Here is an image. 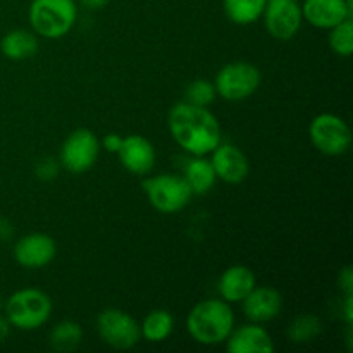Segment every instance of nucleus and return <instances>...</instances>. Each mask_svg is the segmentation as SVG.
<instances>
[{
	"mask_svg": "<svg viewBox=\"0 0 353 353\" xmlns=\"http://www.w3.org/2000/svg\"><path fill=\"white\" fill-rule=\"evenodd\" d=\"M143 192L155 210L162 214H176L185 209L192 200V188L183 176L157 174L143 181Z\"/></svg>",
	"mask_w": 353,
	"mask_h": 353,
	"instance_id": "nucleus-5",
	"label": "nucleus"
},
{
	"mask_svg": "<svg viewBox=\"0 0 353 353\" xmlns=\"http://www.w3.org/2000/svg\"><path fill=\"white\" fill-rule=\"evenodd\" d=\"M57 254L55 240L43 233H31L14 245V259L26 269H40L50 264Z\"/></svg>",
	"mask_w": 353,
	"mask_h": 353,
	"instance_id": "nucleus-11",
	"label": "nucleus"
},
{
	"mask_svg": "<svg viewBox=\"0 0 353 353\" xmlns=\"http://www.w3.org/2000/svg\"><path fill=\"white\" fill-rule=\"evenodd\" d=\"M340 286L343 288L345 295L353 293V272L350 265H347V268L340 272Z\"/></svg>",
	"mask_w": 353,
	"mask_h": 353,
	"instance_id": "nucleus-28",
	"label": "nucleus"
},
{
	"mask_svg": "<svg viewBox=\"0 0 353 353\" xmlns=\"http://www.w3.org/2000/svg\"><path fill=\"white\" fill-rule=\"evenodd\" d=\"M216 95L217 92L214 83L207 81V79H196V81L190 83V86L186 88L185 102L192 103V105L209 107L216 100Z\"/></svg>",
	"mask_w": 353,
	"mask_h": 353,
	"instance_id": "nucleus-25",
	"label": "nucleus"
},
{
	"mask_svg": "<svg viewBox=\"0 0 353 353\" xmlns=\"http://www.w3.org/2000/svg\"><path fill=\"white\" fill-rule=\"evenodd\" d=\"M323 333V323L314 314H302L295 317L288 327V338L293 343H310Z\"/></svg>",
	"mask_w": 353,
	"mask_h": 353,
	"instance_id": "nucleus-23",
	"label": "nucleus"
},
{
	"mask_svg": "<svg viewBox=\"0 0 353 353\" xmlns=\"http://www.w3.org/2000/svg\"><path fill=\"white\" fill-rule=\"evenodd\" d=\"M121 143H123V137H119L117 133L105 134V137H103V140H102V147L105 148L107 152H110V154H117Z\"/></svg>",
	"mask_w": 353,
	"mask_h": 353,
	"instance_id": "nucleus-27",
	"label": "nucleus"
},
{
	"mask_svg": "<svg viewBox=\"0 0 353 353\" xmlns=\"http://www.w3.org/2000/svg\"><path fill=\"white\" fill-rule=\"evenodd\" d=\"M234 327V314L224 300H202L190 310L186 330L196 343L219 345L226 341Z\"/></svg>",
	"mask_w": 353,
	"mask_h": 353,
	"instance_id": "nucleus-2",
	"label": "nucleus"
},
{
	"mask_svg": "<svg viewBox=\"0 0 353 353\" xmlns=\"http://www.w3.org/2000/svg\"><path fill=\"white\" fill-rule=\"evenodd\" d=\"M28 17L34 33L57 40L72 30L78 19V6L74 0H33Z\"/></svg>",
	"mask_w": 353,
	"mask_h": 353,
	"instance_id": "nucleus-4",
	"label": "nucleus"
},
{
	"mask_svg": "<svg viewBox=\"0 0 353 353\" xmlns=\"http://www.w3.org/2000/svg\"><path fill=\"white\" fill-rule=\"evenodd\" d=\"M283 296L271 286H255L243 299V312L252 323H269L281 314Z\"/></svg>",
	"mask_w": 353,
	"mask_h": 353,
	"instance_id": "nucleus-15",
	"label": "nucleus"
},
{
	"mask_svg": "<svg viewBox=\"0 0 353 353\" xmlns=\"http://www.w3.org/2000/svg\"><path fill=\"white\" fill-rule=\"evenodd\" d=\"M261 79L262 74L257 65H254L252 62L236 61L221 68L214 86H216L217 95L223 97L224 100L240 102L257 92L261 86Z\"/></svg>",
	"mask_w": 353,
	"mask_h": 353,
	"instance_id": "nucleus-6",
	"label": "nucleus"
},
{
	"mask_svg": "<svg viewBox=\"0 0 353 353\" xmlns=\"http://www.w3.org/2000/svg\"><path fill=\"white\" fill-rule=\"evenodd\" d=\"M121 164L124 165L126 171H130L131 174L137 176H145L154 169L155 165V148L150 143V140H147L141 134H130V137L123 138V143H121L119 150Z\"/></svg>",
	"mask_w": 353,
	"mask_h": 353,
	"instance_id": "nucleus-13",
	"label": "nucleus"
},
{
	"mask_svg": "<svg viewBox=\"0 0 353 353\" xmlns=\"http://www.w3.org/2000/svg\"><path fill=\"white\" fill-rule=\"evenodd\" d=\"M83 341V330L74 321H61L52 327L48 334V343L55 352L69 353L74 352Z\"/></svg>",
	"mask_w": 353,
	"mask_h": 353,
	"instance_id": "nucleus-21",
	"label": "nucleus"
},
{
	"mask_svg": "<svg viewBox=\"0 0 353 353\" xmlns=\"http://www.w3.org/2000/svg\"><path fill=\"white\" fill-rule=\"evenodd\" d=\"M255 283H257V279H255L254 271L250 268L231 265L221 274L217 290H219V295L224 302L236 303L243 302L245 296L257 286Z\"/></svg>",
	"mask_w": 353,
	"mask_h": 353,
	"instance_id": "nucleus-17",
	"label": "nucleus"
},
{
	"mask_svg": "<svg viewBox=\"0 0 353 353\" xmlns=\"http://www.w3.org/2000/svg\"><path fill=\"white\" fill-rule=\"evenodd\" d=\"M330 47L340 57H350L353 54V19L348 17L343 23L331 28Z\"/></svg>",
	"mask_w": 353,
	"mask_h": 353,
	"instance_id": "nucleus-24",
	"label": "nucleus"
},
{
	"mask_svg": "<svg viewBox=\"0 0 353 353\" xmlns=\"http://www.w3.org/2000/svg\"><path fill=\"white\" fill-rule=\"evenodd\" d=\"M14 236V228L6 217H0V241H7Z\"/></svg>",
	"mask_w": 353,
	"mask_h": 353,
	"instance_id": "nucleus-29",
	"label": "nucleus"
},
{
	"mask_svg": "<svg viewBox=\"0 0 353 353\" xmlns=\"http://www.w3.org/2000/svg\"><path fill=\"white\" fill-rule=\"evenodd\" d=\"M10 334V323L7 321L6 316H0V343H3V341L9 338Z\"/></svg>",
	"mask_w": 353,
	"mask_h": 353,
	"instance_id": "nucleus-31",
	"label": "nucleus"
},
{
	"mask_svg": "<svg viewBox=\"0 0 353 353\" xmlns=\"http://www.w3.org/2000/svg\"><path fill=\"white\" fill-rule=\"evenodd\" d=\"M268 33L276 40H292L302 26V6L296 0H268L262 12Z\"/></svg>",
	"mask_w": 353,
	"mask_h": 353,
	"instance_id": "nucleus-10",
	"label": "nucleus"
},
{
	"mask_svg": "<svg viewBox=\"0 0 353 353\" xmlns=\"http://www.w3.org/2000/svg\"><path fill=\"white\" fill-rule=\"evenodd\" d=\"M100 154V141L88 128H78L62 143L59 162L65 171L83 174L95 165Z\"/></svg>",
	"mask_w": 353,
	"mask_h": 353,
	"instance_id": "nucleus-7",
	"label": "nucleus"
},
{
	"mask_svg": "<svg viewBox=\"0 0 353 353\" xmlns=\"http://www.w3.org/2000/svg\"><path fill=\"white\" fill-rule=\"evenodd\" d=\"M353 293L345 296V319H347V324L350 326L353 321Z\"/></svg>",
	"mask_w": 353,
	"mask_h": 353,
	"instance_id": "nucleus-32",
	"label": "nucleus"
},
{
	"mask_svg": "<svg viewBox=\"0 0 353 353\" xmlns=\"http://www.w3.org/2000/svg\"><path fill=\"white\" fill-rule=\"evenodd\" d=\"M2 305H3V300H2V295H0V309H2Z\"/></svg>",
	"mask_w": 353,
	"mask_h": 353,
	"instance_id": "nucleus-33",
	"label": "nucleus"
},
{
	"mask_svg": "<svg viewBox=\"0 0 353 353\" xmlns=\"http://www.w3.org/2000/svg\"><path fill=\"white\" fill-rule=\"evenodd\" d=\"M226 348L230 353H272L274 352V341L271 334L262 326L255 324H245L230 333L226 338Z\"/></svg>",
	"mask_w": 353,
	"mask_h": 353,
	"instance_id": "nucleus-16",
	"label": "nucleus"
},
{
	"mask_svg": "<svg viewBox=\"0 0 353 353\" xmlns=\"http://www.w3.org/2000/svg\"><path fill=\"white\" fill-rule=\"evenodd\" d=\"M97 331L109 347L116 350H130L140 341V324L128 312L119 309H105L97 317Z\"/></svg>",
	"mask_w": 353,
	"mask_h": 353,
	"instance_id": "nucleus-9",
	"label": "nucleus"
},
{
	"mask_svg": "<svg viewBox=\"0 0 353 353\" xmlns=\"http://www.w3.org/2000/svg\"><path fill=\"white\" fill-rule=\"evenodd\" d=\"M302 16L319 30H331L352 17V0H305Z\"/></svg>",
	"mask_w": 353,
	"mask_h": 353,
	"instance_id": "nucleus-14",
	"label": "nucleus"
},
{
	"mask_svg": "<svg viewBox=\"0 0 353 353\" xmlns=\"http://www.w3.org/2000/svg\"><path fill=\"white\" fill-rule=\"evenodd\" d=\"M309 134L314 147L324 155H341L352 145L350 128L336 114L324 112L314 117Z\"/></svg>",
	"mask_w": 353,
	"mask_h": 353,
	"instance_id": "nucleus-8",
	"label": "nucleus"
},
{
	"mask_svg": "<svg viewBox=\"0 0 353 353\" xmlns=\"http://www.w3.org/2000/svg\"><path fill=\"white\" fill-rule=\"evenodd\" d=\"M183 178L192 188L193 195H205L214 188L217 176L212 168V162L203 159V155H195V159L186 164Z\"/></svg>",
	"mask_w": 353,
	"mask_h": 353,
	"instance_id": "nucleus-18",
	"label": "nucleus"
},
{
	"mask_svg": "<svg viewBox=\"0 0 353 353\" xmlns=\"http://www.w3.org/2000/svg\"><path fill=\"white\" fill-rule=\"evenodd\" d=\"M268 0H223V9L228 19L234 24L247 26L261 19Z\"/></svg>",
	"mask_w": 353,
	"mask_h": 353,
	"instance_id": "nucleus-22",
	"label": "nucleus"
},
{
	"mask_svg": "<svg viewBox=\"0 0 353 353\" xmlns=\"http://www.w3.org/2000/svg\"><path fill=\"white\" fill-rule=\"evenodd\" d=\"M78 2L88 10H100L109 6L110 0H78Z\"/></svg>",
	"mask_w": 353,
	"mask_h": 353,
	"instance_id": "nucleus-30",
	"label": "nucleus"
},
{
	"mask_svg": "<svg viewBox=\"0 0 353 353\" xmlns=\"http://www.w3.org/2000/svg\"><path fill=\"white\" fill-rule=\"evenodd\" d=\"M0 50L10 61H23L31 57L38 50L37 34L28 30H12L3 34L0 41Z\"/></svg>",
	"mask_w": 353,
	"mask_h": 353,
	"instance_id": "nucleus-19",
	"label": "nucleus"
},
{
	"mask_svg": "<svg viewBox=\"0 0 353 353\" xmlns=\"http://www.w3.org/2000/svg\"><path fill=\"white\" fill-rule=\"evenodd\" d=\"M210 154H212L210 162H212L217 178L230 185L245 181L250 171V164H248L247 155L240 148L230 143H219Z\"/></svg>",
	"mask_w": 353,
	"mask_h": 353,
	"instance_id": "nucleus-12",
	"label": "nucleus"
},
{
	"mask_svg": "<svg viewBox=\"0 0 353 353\" xmlns=\"http://www.w3.org/2000/svg\"><path fill=\"white\" fill-rule=\"evenodd\" d=\"M174 330V317L169 310L155 309L147 314L143 323L140 324L141 336L150 343H162L171 336Z\"/></svg>",
	"mask_w": 353,
	"mask_h": 353,
	"instance_id": "nucleus-20",
	"label": "nucleus"
},
{
	"mask_svg": "<svg viewBox=\"0 0 353 353\" xmlns=\"http://www.w3.org/2000/svg\"><path fill=\"white\" fill-rule=\"evenodd\" d=\"M168 124L176 143L192 155L210 154L221 143L219 121L207 107L176 103L169 112Z\"/></svg>",
	"mask_w": 353,
	"mask_h": 353,
	"instance_id": "nucleus-1",
	"label": "nucleus"
},
{
	"mask_svg": "<svg viewBox=\"0 0 353 353\" xmlns=\"http://www.w3.org/2000/svg\"><path fill=\"white\" fill-rule=\"evenodd\" d=\"M3 309L10 326L23 331H33L50 319L54 305L50 296L41 290L23 288L7 299Z\"/></svg>",
	"mask_w": 353,
	"mask_h": 353,
	"instance_id": "nucleus-3",
	"label": "nucleus"
},
{
	"mask_svg": "<svg viewBox=\"0 0 353 353\" xmlns=\"http://www.w3.org/2000/svg\"><path fill=\"white\" fill-rule=\"evenodd\" d=\"M59 169H61V162L55 159H41L34 165V174L41 181H52L59 176Z\"/></svg>",
	"mask_w": 353,
	"mask_h": 353,
	"instance_id": "nucleus-26",
	"label": "nucleus"
}]
</instances>
